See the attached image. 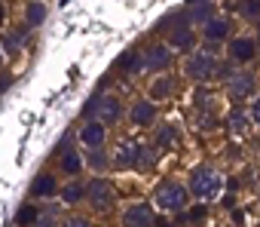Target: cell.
Listing matches in <instances>:
<instances>
[{"mask_svg":"<svg viewBox=\"0 0 260 227\" xmlns=\"http://www.w3.org/2000/svg\"><path fill=\"white\" fill-rule=\"evenodd\" d=\"M83 114H86L89 120H95V123H101V126L107 129L110 123H119L122 104H119V98H113V95H92V98L86 101Z\"/></svg>","mask_w":260,"mask_h":227,"instance_id":"1","label":"cell"},{"mask_svg":"<svg viewBox=\"0 0 260 227\" xmlns=\"http://www.w3.org/2000/svg\"><path fill=\"white\" fill-rule=\"evenodd\" d=\"M220 187H223V178H220L211 166H199V169H193V175H190L187 193H193L196 200H214V196L220 193Z\"/></svg>","mask_w":260,"mask_h":227,"instance_id":"2","label":"cell"},{"mask_svg":"<svg viewBox=\"0 0 260 227\" xmlns=\"http://www.w3.org/2000/svg\"><path fill=\"white\" fill-rule=\"evenodd\" d=\"M187 187H181L178 181H162L156 187V206L166 209V212H184L187 206Z\"/></svg>","mask_w":260,"mask_h":227,"instance_id":"3","label":"cell"},{"mask_svg":"<svg viewBox=\"0 0 260 227\" xmlns=\"http://www.w3.org/2000/svg\"><path fill=\"white\" fill-rule=\"evenodd\" d=\"M169 46H175L178 52H190L196 46V34L190 28V22L184 19V13L172 16V28H169Z\"/></svg>","mask_w":260,"mask_h":227,"instance_id":"4","label":"cell"},{"mask_svg":"<svg viewBox=\"0 0 260 227\" xmlns=\"http://www.w3.org/2000/svg\"><path fill=\"white\" fill-rule=\"evenodd\" d=\"M217 74V59L211 55V52H193L190 59H187V77L190 80H208V77H214Z\"/></svg>","mask_w":260,"mask_h":227,"instance_id":"5","label":"cell"},{"mask_svg":"<svg viewBox=\"0 0 260 227\" xmlns=\"http://www.w3.org/2000/svg\"><path fill=\"white\" fill-rule=\"evenodd\" d=\"M86 200L92 203V209H98V212H107V209L113 206V200H116V193H113V184H110V181H104V178H95V181L86 187Z\"/></svg>","mask_w":260,"mask_h":227,"instance_id":"6","label":"cell"},{"mask_svg":"<svg viewBox=\"0 0 260 227\" xmlns=\"http://www.w3.org/2000/svg\"><path fill=\"white\" fill-rule=\"evenodd\" d=\"M122 224L125 227H153L156 218H153V209L147 203H132L122 212Z\"/></svg>","mask_w":260,"mask_h":227,"instance_id":"7","label":"cell"},{"mask_svg":"<svg viewBox=\"0 0 260 227\" xmlns=\"http://www.w3.org/2000/svg\"><path fill=\"white\" fill-rule=\"evenodd\" d=\"M144 59V71H169L172 65V49L166 43H153L147 46V52L141 55Z\"/></svg>","mask_w":260,"mask_h":227,"instance_id":"8","label":"cell"},{"mask_svg":"<svg viewBox=\"0 0 260 227\" xmlns=\"http://www.w3.org/2000/svg\"><path fill=\"white\" fill-rule=\"evenodd\" d=\"M217 16V4H208V0H199V4H187L184 7V19L193 25H208Z\"/></svg>","mask_w":260,"mask_h":227,"instance_id":"9","label":"cell"},{"mask_svg":"<svg viewBox=\"0 0 260 227\" xmlns=\"http://www.w3.org/2000/svg\"><path fill=\"white\" fill-rule=\"evenodd\" d=\"M113 163H116V169H135L138 166V141H132V138L119 141L113 151Z\"/></svg>","mask_w":260,"mask_h":227,"instance_id":"10","label":"cell"},{"mask_svg":"<svg viewBox=\"0 0 260 227\" xmlns=\"http://www.w3.org/2000/svg\"><path fill=\"white\" fill-rule=\"evenodd\" d=\"M104 138H107V129L95 120H86L83 129H80V141L89 148V151H101L104 148Z\"/></svg>","mask_w":260,"mask_h":227,"instance_id":"11","label":"cell"},{"mask_svg":"<svg viewBox=\"0 0 260 227\" xmlns=\"http://www.w3.org/2000/svg\"><path fill=\"white\" fill-rule=\"evenodd\" d=\"M226 95H230V98H236V101H242V98L254 95V77H251V74H245V71H239L233 80H226Z\"/></svg>","mask_w":260,"mask_h":227,"instance_id":"12","label":"cell"},{"mask_svg":"<svg viewBox=\"0 0 260 227\" xmlns=\"http://www.w3.org/2000/svg\"><path fill=\"white\" fill-rule=\"evenodd\" d=\"M257 55V40L254 37H233L230 40V59L233 62H251Z\"/></svg>","mask_w":260,"mask_h":227,"instance_id":"13","label":"cell"},{"mask_svg":"<svg viewBox=\"0 0 260 227\" xmlns=\"http://www.w3.org/2000/svg\"><path fill=\"white\" fill-rule=\"evenodd\" d=\"M128 120H132L135 126H150L153 120H156V104L153 101H135L132 104V110H128Z\"/></svg>","mask_w":260,"mask_h":227,"instance_id":"14","label":"cell"},{"mask_svg":"<svg viewBox=\"0 0 260 227\" xmlns=\"http://www.w3.org/2000/svg\"><path fill=\"white\" fill-rule=\"evenodd\" d=\"M202 28H205V31H202V34H205V43H211V46L230 37V19H223V16H214V19H211L208 25H202Z\"/></svg>","mask_w":260,"mask_h":227,"instance_id":"15","label":"cell"},{"mask_svg":"<svg viewBox=\"0 0 260 227\" xmlns=\"http://www.w3.org/2000/svg\"><path fill=\"white\" fill-rule=\"evenodd\" d=\"M58 190V184H55V178L52 175H46V172H40V175H34V181H31V187H28V193L34 196V200H43V196H52Z\"/></svg>","mask_w":260,"mask_h":227,"instance_id":"16","label":"cell"},{"mask_svg":"<svg viewBox=\"0 0 260 227\" xmlns=\"http://www.w3.org/2000/svg\"><path fill=\"white\" fill-rule=\"evenodd\" d=\"M46 4H25V22H28V28H37V25H43L46 22Z\"/></svg>","mask_w":260,"mask_h":227,"instance_id":"17","label":"cell"},{"mask_svg":"<svg viewBox=\"0 0 260 227\" xmlns=\"http://www.w3.org/2000/svg\"><path fill=\"white\" fill-rule=\"evenodd\" d=\"M119 71H125V74H138V71H144V59H141V52L128 49V52L119 59Z\"/></svg>","mask_w":260,"mask_h":227,"instance_id":"18","label":"cell"},{"mask_svg":"<svg viewBox=\"0 0 260 227\" xmlns=\"http://www.w3.org/2000/svg\"><path fill=\"white\" fill-rule=\"evenodd\" d=\"M226 120H230V132H233L236 138H239V135H245V129H248V114H245L242 107H233Z\"/></svg>","mask_w":260,"mask_h":227,"instance_id":"19","label":"cell"},{"mask_svg":"<svg viewBox=\"0 0 260 227\" xmlns=\"http://www.w3.org/2000/svg\"><path fill=\"white\" fill-rule=\"evenodd\" d=\"M22 31H10V34H4L0 37V46H4V55H16L19 49H22Z\"/></svg>","mask_w":260,"mask_h":227,"instance_id":"20","label":"cell"},{"mask_svg":"<svg viewBox=\"0 0 260 227\" xmlns=\"http://www.w3.org/2000/svg\"><path fill=\"white\" fill-rule=\"evenodd\" d=\"M169 92H172V77L169 74H162L153 86H150V98L147 101H159V98H169Z\"/></svg>","mask_w":260,"mask_h":227,"instance_id":"21","label":"cell"},{"mask_svg":"<svg viewBox=\"0 0 260 227\" xmlns=\"http://www.w3.org/2000/svg\"><path fill=\"white\" fill-rule=\"evenodd\" d=\"M37 218H40V209L31 206V203L16 212V224H19V227H31V224H37Z\"/></svg>","mask_w":260,"mask_h":227,"instance_id":"22","label":"cell"},{"mask_svg":"<svg viewBox=\"0 0 260 227\" xmlns=\"http://www.w3.org/2000/svg\"><path fill=\"white\" fill-rule=\"evenodd\" d=\"M156 160H159V151L153 145H138V166L150 169V166H156Z\"/></svg>","mask_w":260,"mask_h":227,"instance_id":"23","label":"cell"},{"mask_svg":"<svg viewBox=\"0 0 260 227\" xmlns=\"http://www.w3.org/2000/svg\"><path fill=\"white\" fill-rule=\"evenodd\" d=\"M61 169H64L68 175H77V172L83 169V160H80V154H77V151H64V154H61Z\"/></svg>","mask_w":260,"mask_h":227,"instance_id":"24","label":"cell"},{"mask_svg":"<svg viewBox=\"0 0 260 227\" xmlns=\"http://www.w3.org/2000/svg\"><path fill=\"white\" fill-rule=\"evenodd\" d=\"M83 196H86V187H83L80 181H71V184H68V187L61 190V200H64L68 206H74V203H80Z\"/></svg>","mask_w":260,"mask_h":227,"instance_id":"25","label":"cell"},{"mask_svg":"<svg viewBox=\"0 0 260 227\" xmlns=\"http://www.w3.org/2000/svg\"><path fill=\"white\" fill-rule=\"evenodd\" d=\"M202 221H205V206H196L193 212L181 215V224H187V227H202Z\"/></svg>","mask_w":260,"mask_h":227,"instance_id":"26","label":"cell"},{"mask_svg":"<svg viewBox=\"0 0 260 227\" xmlns=\"http://www.w3.org/2000/svg\"><path fill=\"white\" fill-rule=\"evenodd\" d=\"M236 10H239V16L260 22V0H248V4H236Z\"/></svg>","mask_w":260,"mask_h":227,"instance_id":"27","label":"cell"},{"mask_svg":"<svg viewBox=\"0 0 260 227\" xmlns=\"http://www.w3.org/2000/svg\"><path fill=\"white\" fill-rule=\"evenodd\" d=\"M86 163H89V169H95V172H104V169H107V154H104V148H101V151H89Z\"/></svg>","mask_w":260,"mask_h":227,"instance_id":"28","label":"cell"},{"mask_svg":"<svg viewBox=\"0 0 260 227\" xmlns=\"http://www.w3.org/2000/svg\"><path fill=\"white\" fill-rule=\"evenodd\" d=\"M172 141H175V129L172 126H162L159 135H156V148H169Z\"/></svg>","mask_w":260,"mask_h":227,"instance_id":"29","label":"cell"},{"mask_svg":"<svg viewBox=\"0 0 260 227\" xmlns=\"http://www.w3.org/2000/svg\"><path fill=\"white\" fill-rule=\"evenodd\" d=\"M248 120H254V123H260V95L254 98V104H251V117Z\"/></svg>","mask_w":260,"mask_h":227,"instance_id":"30","label":"cell"},{"mask_svg":"<svg viewBox=\"0 0 260 227\" xmlns=\"http://www.w3.org/2000/svg\"><path fill=\"white\" fill-rule=\"evenodd\" d=\"M64 227H89V221L86 218H71V221H64Z\"/></svg>","mask_w":260,"mask_h":227,"instance_id":"31","label":"cell"},{"mask_svg":"<svg viewBox=\"0 0 260 227\" xmlns=\"http://www.w3.org/2000/svg\"><path fill=\"white\" fill-rule=\"evenodd\" d=\"M43 221H37V227H52V218H46V215H40Z\"/></svg>","mask_w":260,"mask_h":227,"instance_id":"32","label":"cell"},{"mask_svg":"<svg viewBox=\"0 0 260 227\" xmlns=\"http://www.w3.org/2000/svg\"><path fill=\"white\" fill-rule=\"evenodd\" d=\"M4 19H7V7L0 4V28H4Z\"/></svg>","mask_w":260,"mask_h":227,"instance_id":"33","label":"cell"},{"mask_svg":"<svg viewBox=\"0 0 260 227\" xmlns=\"http://www.w3.org/2000/svg\"><path fill=\"white\" fill-rule=\"evenodd\" d=\"M7 86H10V77H4V80H0V92H4Z\"/></svg>","mask_w":260,"mask_h":227,"instance_id":"34","label":"cell"},{"mask_svg":"<svg viewBox=\"0 0 260 227\" xmlns=\"http://www.w3.org/2000/svg\"><path fill=\"white\" fill-rule=\"evenodd\" d=\"M0 65H4V49H0Z\"/></svg>","mask_w":260,"mask_h":227,"instance_id":"35","label":"cell"},{"mask_svg":"<svg viewBox=\"0 0 260 227\" xmlns=\"http://www.w3.org/2000/svg\"><path fill=\"white\" fill-rule=\"evenodd\" d=\"M257 37H260V22H257Z\"/></svg>","mask_w":260,"mask_h":227,"instance_id":"36","label":"cell"}]
</instances>
